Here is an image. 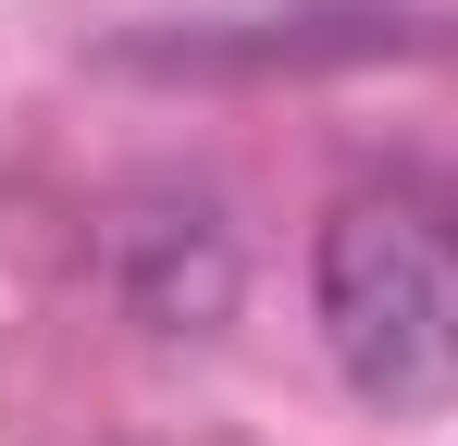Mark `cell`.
<instances>
[{
  "label": "cell",
  "mask_w": 458,
  "mask_h": 446,
  "mask_svg": "<svg viewBox=\"0 0 458 446\" xmlns=\"http://www.w3.org/2000/svg\"><path fill=\"white\" fill-rule=\"evenodd\" d=\"M310 310L335 372L372 409L458 397V199L434 186H347L310 248Z\"/></svg>",
  "instance_id": "1"
}]
</instances>
